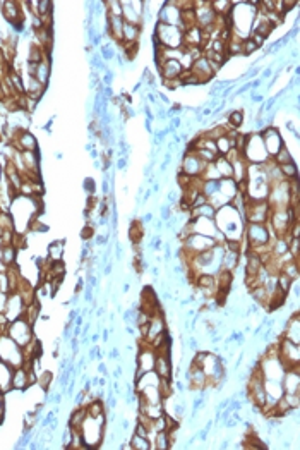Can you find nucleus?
Masks as SVG:
<instances>
[{"label":"nucleus","mask_w":300,"mask_h":450,"mask_svg":"<svg viewBox=\"0 0 300 450\" xmlns=\"http://www.w3.org/2000/svg\"><path fill=\"white\" fill-rule=\"evenodd\" d=\"M215 223H216V229L225 236V239H233V241L243 239L245 220H243L242 213L232 205V203L225 205L223 208L216 210Z\"/></svg>","instance_id":"nucleus-1"},{"label":"nucleus","mask_w":300,"mask_h":450,"mask_svg":"<svg viewBox=\"0 0 300 450\" xmlns=\"http://www.w3.org/2000/svg\"><path fill=\"white\" fill-rule=\"evenodd\" d=\"M242 157L247 160L252 165H261V163H266L269 158L266 148H264L263 138H261L259 132H249L247 134L245 145L242 148Z\"/></svg>","instance_id":"nucleus-2"},{"label":"nucleus","mask_w":300,"mask_h":450,"mask_svg":"<svg viewBox=\"0 0 300 450\" xmlns=\"http://www.w3.org/2000/svg\"><path fill=\"white\" fill-rule=\"evenodd\" d=\"M182 33L184 31L177 26L156 23L151 40H153V43L165 47V49H182Z\"/></svg>","instance_id":"nucleus-3"},{"label":"nucleus","mask_w":300,"mask_h":450,"mask_svg":"<svg viewBox=\"0 0 300 450\" xmlns=\"http://www.w3.org/2000/svg\"><path fill=\"white\" fill-rule=\"evenodd\" d=\"M24 350L17 345L7 334H0V361L7 363L12 368L24 366Z\"/></svg>","instance_id":"nucleus-4"},{"label":"nucleus","mask_w":300,"mask_h":450,"mask_svg":"<svg viewBox=\"0 0 300 450\" xmlns=\"http://www.w3.org/2000/svg\"><path fill=\"white\" fill-rule=\"evenodd\" d=\"M266 201H268V205L271 206V210L288 208L290 201H292L288 181H280V183L269 184V194H268Z\"/></svg>","instance_id":"nucleus-5"},{"label":"nucleus","mask_w":300,"mask_h":450,"mask_svg":"<svg viewBox=\"0 0 300 450\" xmlns=\"http://www.w3.org/2000/svg\"><path fill=\"white\" fill-rule=\"evenodd\" d=\"M271 215V206L266 200L252 201L245 198V208H243V220L245 223H268Z\"/></svg>","instance_id":"nucleus-6"},{"label":"nucleus","mask_w":300,"mask_h":450,"mask_svg":"<svg viewBox=\"0 0 300 450\" xmlns=\"http://www.w3.org/2000/svg\"><path fill=\"white\" fill-rule=\"evenodd\" d=\"M6 334L11 337V339L14 340L17 345H21L23 349L29 344V342H33L31 323H28V320H24L23 317L9 323Z\"/></svg>","instance_id":"nucleus-7"},{"label":"nucleus","mask_w":300,"mask_h":450,"mask_svg":"<svg viewBox=\"0 0 300 450\" xmlns=\"http://www.w3.org/2000/svg\"><path fill=\"white\" fill-rule=\"evenodd\" d=\"M276 347L278 357H280V361L283 363L286 370L293 366H300V344H293V342L280 337L276 340Z\"/></svg>","instance_id":"nucleus-8"},{"label":"nucleus","mask_w":300,"mask_h":450,"mask_svg":"<svg viewBox=\"0 0 300 450\" xmlns=\"http://www.w3.org/2000/svg\"><path fill=\"white\" fill-rule=\"evenodd\" d=\"M259 134H261V138H263L264 148H266L269 158L275 157L278 151L285 146L283 136H281L280 129H276L275 125H266V127H264Z\"/></svg>","instance_id":"nucleus-9"},{"label":"nucleus","mask_w":300,"mask_h":450,"mask_svg":"<svg viewBox=\"0 0 300 450\" xmlns=\"http://www.w3.org/2000/svg\"><path fill=\"white\" fill-rule=\"evenodd\" d=\"M208 163H204L203 160H199L197 157H195L194 151L187 150L184 153V157H182V162H180V167L179 170L182 172V174L192 177V179H197V177L203 175L204 168H206Z\"/></svg>","instance_id":"nucleus-10"},{"label":"nucleus","mask_w":300,"mask_h":450,"mask_svg":"<svg viewBox=\"0 0 300 450\" xmlns=\"http://www.w3.org/2000/svg\"><path fill=\"white\" fill-rule=\"evenodd\" d=\"M180 17H182V11L177 6H173V0H165L158 9L156 23H163L168 26H177V28H180Z\"/></svg>","instance_id":"nucleus-11"},{"label":"nucleus","mask_w":300,"mask_h":450,"mask_svg":"<svg viewBox=\"0 0 300 450\" xmlns=\"http://www.w3.org/2000/svg\"><path fill=\"white\" fill-rule=\"evenodd\" d=\"M167 328H168V325H167V320H165L163 311L151 314L149 323L146 325V334H144V337H142V340L147 342V344L151 345V342H153L155 339H158V337L162 335Z\"/></svg>","instance_id":"nucleus-12"},{"label":"nucleus","mask_w":300,"mask_h":450,"mask_svg":"<svg viewBox=\"0 0 300 450\" xmlns=\"http://www.w3.org/2000/svg\"><path fill=\"white\" fill-rule=\"evenodd\" d=\"M283 339L293 342V344H300V314L298 311H293L292 314H288L283 322V330L281 335Z\"/></svg>","instance_id":"nucleus-13"},{"label":"nucleus","mask_w":300,"mask_h":450,"mask_svg":"<svg viewBox=\"0 0 300 450\" xmlns=\"http://www.w3.org/2000/svg\"><path fill=\"white\" fill-rule=\"evenodd\" d=\"M155 371L160 378L173 380V361L172 352H156Z\"/></svg>","instance_id":"nucleus-14"},{"label":"nucleus","mask_w":300,"mask_h":450,"mask_svg":"<svg viewBox=\"0 0 300 450\" xmlns=\"http://www.w3.org/2000/svg\"><path fill=\"white\" fill-rule=\"evenodd\" d=\"M190 72H192V74L195 76V79L199 81V84L210 83V81L215 79V76H216L215 72L211 71L210 62H208V60L204 59V57L195 60V62L192 64V67H190Z\"/></svg>","instance_id":"nucleus-15"},{"label":"nucleus","mask_w":300,"mask_h":450,"mask_svg":"<svg viewBox=\"0 0 300 450\" xmlns=\"http://www.w3.org/2000/svg\"><path fill=\"white\" fill-rule=\"evenodd\" d=\"M160 72V76H162L163 81H173V79H179V76L182 74V66L179 60H167V62H163L160 67H156Z\"/></svg>","instance_id":"nucleus-16"},{"label":"nucleus","mask_w":300,"mask_h":450,"mask_svg":"<svg viewBox=\"0 0 300 450\" xmlns=\"http://www.w3.org/2000/svg\"><path fill=\"white\" fill-rule=\"evenodd\" d=\"M124 24H125V21L122 19L120 16H110V14H107V28H105V31H107V34H110V36L114 38L117 43H122V31H124Z\"/></svg>","instance_id":"nucleus-17"},{"label":"nucleus","mask_w":300,"mask_h":450,"mask_svg":"<svg viewBox=\"0 0 300 450\" xmlns=\"http://www.w3.org/2000/svg\"><path fill=\"white\" fill-rule=\"evenodd\" d=\"M16 146L19 151H38V141L29 131H17Z\"/></svg>","instance_id":"nucleus-18"},{"label":"nucleus","mask_w":300,"mask_h":450,"mask_svg":"<svg viewBox=\"0 0 300 450\" xmlns=\"http://www.w3.org/2000/svg\"><path fill=\"white\" fill-rule=\"evenodd\" d=\"M141 33H142V26L125 23L124 24V31H122V43H120V45H136V43H139Z\"/></svg>","instance_id":"nucleus-19"},{"label":"nucleus","mask_w":300,"mask_h":450,"mask_svg":"<svg viewBox=\"0 0 300 450\" xmlns=\"http://www.w3.org/2000/svg\"><path fill=\"white\" fill-rule=\"evenodd\" d=\"M232 168H233V174L232 179L235 181L237 184H242L247 181V168H249V162H247L243 157H238L237 160L232 162Z\"/></svg>","instance_id":"nucleus-20"},{"label":"nucleus","mask_w":300,"mask_h":450,"mask_svg":"<svg viewBox=\"0 0 300 450\" xmlns=\"http://www.w3.org/2000/svg\"><path fill=\"white\" fill-rule=\"evenodd\" d=\"M12 375H14V368L0 361V390L2 393L12 390Z\"/></svg>","instance_id":"nucleus-21"},{"label":"nucleus","mask_w":300,"mask_h":450,"mask_svg":"<svg viewBox=\"0 0 300 450\" xmlns=\"http://www.w3.org/2000/svg\"><path fill=\"white\" fill-rule=\"evenodd\" d=\"M218 191L223 194L227 200H230V203H232V200L237 196L240 189H238V184L235 183V181L230 177V179H220L218 181Z\"/></svg>","instance_id":"nucleus-22"},{"label":"nucleus","mask_w":300,"mask_h":450,"mask_svg":"<svg viewBox=\"0 0 300 450\" xmlns=\"http://www.w3.org/2000/svg\"><path fill=\"white\" fill-rule=\"evenodd\" d=\"M29 387L28 382V370L24 366L14 368V375H12V388L14 390H24Z\"/></svg>","instance_id":"nucleus-23"},{"label":"nucleus","mask_w":300,"mask_h":450,"mask_svg":"<svg viewBox=\"0 0 300 450\" xmlns=\"http://www.w3.org/2000/svg\"><path fill=\"white\" fill-rule=\"evenodd\" d=\"M225 117H227V124L232 129H238L242 127V124L245 122V110L242 109H235V110H227L225 112Z\"/></svg>","instance_id":"nucleus-24"},{"label":"nucleus","mask_w":300,"mask_h":450,"mask_svg":"<svg viewBox=\"0 0 300 450\" xmlns=\"http://www.w3.org/2000/svg\"><path fill=\"white\" fill-rule=\"evenodd\" d=\"M142 237H144V225L141 220H132L129 227V239L132 244H142Z\"/></svg>","instance_id":"nucleus-25"},{"label":"nucleus","mask_w":300,"mask_h":450,"mask_svg":"<svg viewBox=\"0 0 300 450\" xmlns=\"http://www.w3.org/2000/svg\"><path fill=\"white\" fill-rule=\"evenodd\" d=\"M240 254L242 253H233V251H227V249H225L223 263H221V270L235 272L237 268H238V263H240Z\"/></svg>","instance_id":"nucleus-26"},{"label":"nucleus","mask_w":300,"mask_h":450,"mask_svg":"<svg viewBox=\"0 0 300 450\" xmlns=\"http://www.w3.org/2000/svg\"><path fill=\"white\" fill-rule=\"evenodd\" d=\"M151 443H153L155 450H170L173 447V442L168 431H158Z\"/></svg>","instance_id":"nucleus-27"},{"label":"nucleus","mask_w":300,"mask_h":450,"mask_svg":"<svg viewBox=\"0 0 300 450\" xmlns=\"http://www.w3.org/2000/svg\"><path fill=\"white\" fill-rule=\"evenodd\" d=\"M129 445L132 450H155L149 438H146V436H139L136 433H132V436H130Z\"/></svg>","instance_id":"nucleus-28"},{"label":"nucleus","mask_w":300,"mask_h":450,"mask_svg":"<svg viewBox=\"0 0 300 450\" xmlns=\"http://www.w3.org/2000/svg\"><path fill=\"white\" fill-rule=\"evenodd\" d=\"M216 215V208L211 206L210 203L203 206H197V208H192L189 211V218H197V217H204V218H215Z\"/></svg>","instance_id":"nucleus-29"},{"label":"nucleus","mask_w":300,"mask_h":450,"mask_svg":"<svg viewBox=\"0 0 300 450\" xmlns=\"http://www.w3.org/2000/svg\"><path fill=\"white\" fill-rule=\"evenodd\" d=\"M213 163H215L216 170L220 172L221 179H230V177H232V174H233L232 163H230L225 157H216V160Z\"/></svg>","instance_id":"nucleus-30"},{"label":"nucleus","mask_w":300,"mask_h":450,"mask_svg":"<svg viewBox=\"0 0 300 450\" xmlns=\"http://www.w3.org/2000/svg\"><path fill=\"white\" fill-rule=\"evenodd\" d=\"M211 9L216 16H228L232 12V0H211Z\"/></svg>","instance_id":"nucleus-31"},{"label":"nucleus","mask_w":300,"mask_h":450,"mask_svg":"<svg viewBox=\"0 0 300 450\" xmlns=\"http://www.w3.org/2000/svg\"><path fill=\"white\" fill-rule=\"evenodd\" d=\"M280 167V172L281 175H283V179L286 181H293V179H298V167L297 163L293 162H288V163H283V165H278Z\"/></svg>","instance_id":"nucleus-32"},{"label":"nucleus","mask_w":300,"mask_h":450,"mask_svg":"<svg viewBox=\"0 0 300 450\" xmlns=\"http://www.w3.org/2000/svg\"><path fill=\"white\" fill-rule=\"evenodd\" d=\"M64 246H65V242H64V241H55V242H52L50 248H48V258H50V261H60V259H62Z\"/></svg>","instance_id":"nucleus-33"},{"label":"nucleus","mask_w":300,"mask_h":450,"mask_svg":"<svg viewBox=\"0 0 300 450\" xmlns=\"http://www.w3.org/2000/svg\"><path fill=\"white\" fill-rule=\"evenodd\" d=\"M86 416H88V411L86 409H77L72 413V416L69 418V426L72 428V430H79L81 425L84 423Z\"/></svg>","instance_id":"nucleus-34"},{"label":"nucleus","mask_w":300,"mask_h":450,"mask_svg":"<svg viewBox=\"0 0 300 450\" xmlns=\"http://www.w3.org/2000/svg\"><path fill=\"white\" fill-rule=\"evenodd\" d=\"M273 162L276 163V165H283V163H288V162H293V157H292V153H290V150H288V146H283V148H281L280 151H278V153L275 155V157L271 158Z\"/></svg>","instance_id":"nucleus-35"},{"label":"nucleus","mask_w":300,"mask_h":450,"mask_svg":"<svg viewBox=\"0 0 300 450\" xmlns=\"http://www.w3.org/2000/svg\"><path fill=\"white\" fill-rule=\"evenodd\" d=\"M215 145H216V153H218V157H225V155L232 150V145H230V140L227 138V134H225V136H220L218 140H215Z\"/></svg>","instance_id":"nucleus-36"},{"label":"nucleus","mask_w":300,"mask_h":450,"mask_svg":"<svg viewBox=\"0 0 300 450\" xmlns=\"http://www.w3.org/2000/svg\"><path fill=\"white\" fill-rule=\"evenodd\" d=\"M276 284H278V289H280L281 292L290 294V289H292L293 280L290 279L288 275H285L283 272H280V274L276 275Z\"/></svg>","instance_id":"nucleus-37"},{"label":"nucleus","mask_w":300,"mask_h":450,"mask_svg":"<svg viewBox=\"0 0 300 450\" xmlns=\"http://www.w3.org/2000/svg\"><path fill=\"white\" fill-rule=\"evenodd\" d=\"M281 272H283L285 275H288L292 280H297L298 279V261L297 259H292V261L285 263V265L281 266Z\"/></svg>","instance_id":"nucleus-38"},{"label":"nucleus","mask_w":300,"mask_h":450,"mask_svg":"<svg viewBox=\"0 0 300 450\" xmlns=\"http://www.w3.org/2000/svg\"><path fill=\"white\" fill-rule=\"evenodd\" d=\"M199 189H201V193L204 194V196L210 198L211 194H215L216 191H218V181H203L201 179V186H199Z\"/></svg>","instance_id":"nucleus-39"},{"label":"nucleus","mask_w":300,"mask_h":450,"mask_svg":"<svg viewBox=\"0 0 300 450\" xmlns=\"http://www.w3.org/2000/svg\"><path fill=\"white\" fill-rule=\"evenodd\" d=\"M208 203H210L211 206H215L216 210H220V208H223L225 205H228L230 200H227L220 191H216L215 194H211V196L208 198Z\"/></svg>","instance_id":"nucleus-40"},{"label":"nucleus","mask_w":300,"mask_h":450,"mask_svg":"<svg viewBox=\"0 0 300 450\" xmlns=\"http://www.w3.org/2000/svg\"><path fill=\"white\" fill-rule=\"evenodd\" d=\"M14 258H16L14 248H12V246H4L2 251H0V259H2L4 265L6 266L12 265V263H14Z\"/></svg>","instance_id":"nucleus-41"},{"label":"nucleus","mask_w":300,"mask_h":450,"mask_svg":"<svg viewBox=\"0 0 300 450\" xmlns=\"http://www.w3.org/2000/svg\"><path fill=\"white\" fill-rule=\"evenodd\" d=\"M201 179L203 181H220L221 179V175H220V172L216 170L215 163H208L203 172V175H201Z\"/></svg>","instance_id":"nucleus-42"},{"label":"nucleus","mask_w":300,"mask_h":450,"mask_svg":"<svg viewBox=\"0 0 300 450\" xmlns=\"http://www.w3.org/2000/svg\"><path fill=\"white\" fill-rule=\"evenodd\" d=\"M194 153H195V157H197L199 160H203L204 163H213V162H215V160H216V157H218V155H216L215 151L204 150V148L194 150Z\"/></svg>","instance_id":"nucleus-43"},{"label":"nucleus","mask_w":300,"mask_h":450,"mask_svg":"<svg viewBox=\"0 0 300 450\" xmlns=\"http://www.w3.org/2000/svg\"><path fill=\"white\" fill-rule=\"evenodd\" d=\"M259 49L256 47V43L251 40V38H245L242 43V55L243 57H249V55H252L254 52H258Z\"/></svg>","instance_id":"nucleus-44"},{"label":"nucleus","mask_w":300,"mask_h":450,"mask_svg":"<svg viewBox=\"0 0 300 450\" xmlns=\"http://www.w3.org/2000/svg\"><path fill=\"white\" fill-rule=\"evenodd\" d=\"M0 292H11V284H9V275L0 274Z\"/></svg>","instance_id":"nucleus-45"},{"label":"nucleus","mask_w":300,"mask_h":450,"mask_svg":"<svg viewBox=\"0 0 300 450\" xmlns=\"http://www.w3.org/2000/svg\"><path fill=\"white\" fill-rule=\"evenodd\" d=\"M134 433L139 435V436H146V438H147V435H149V430H147V428L142 425V423L136 421V426H134Z\"/></svg>","instance_id":"nucleus-46"},{"label":"nucleus","mask_w":300,"mask_h":450,"mask_svg":"<svg viewBox=\"0 0 300 450\" xmlns=\"http://www.w3.org/2000/svg\"><path fill=\"white\" fill-rule=\"evenodd\" d=\"M249 38L256 43V47H258V49H261V47H264V43H266V38L261 36V34H256V33H251V34H249Z\"/></svg>","instance_id":"nucleus-47"},{"label":"nucleus","mask_w":300,"mask_h":450,"mask_svg":"<svg viewBox=\"0 0 300 450\" xmlns=\"http://www.w3.org/2000/svg\"><path fill=\"white\" fill-rule=\"evenodd\" d=\"M160 217H162V220H167V222L172 218V208H170V205H168V203L162 206V213H160Z\"/></svg>","instance_id":"nucleus-48"},{"label":"nucleus","mask_w":300,"mask_h":450,"mask_svg":"<svg viewBox=\"0 0 300 450\" xmlns=\"http://www.w3.org/2000/svg\"><path fill=\"white\" fill-rule=\"evenodd\" d=\"M102 52H103V59H105V60H110L112 57H114V50H112V49H108V45L103 47Z\"/></svg>","instance_id":"nucleus-49"},{"label":"nucleus","mask_w":300,"mask_h":450,"mask_svg":"<svg viewBox=\"0 0 300 450\" xmlns=\"http://www.w3.org/2000/svg\"><path fill=\"white\" fill-rule=\"evenodd\" d=\"M50 380H52V375L50 373H43V388H48ZM40 382H41V378H40Z\"/></svg>","instance_id":"nucleus-50"},{"label":"nucleus","mask_w":300,"mask_h":450,"mask_svg":"<svg viewBox=\"0 0 300 450\" xmlns=\"http://www.w3.org/2000/svg\"><path fill=\"white\" fill-rule=\"evenodd\" d=\"M141 222H142V225H146V223L153 222V213H151V211H147V213L144 215V217L141 218Z\"/></svg>","instance_id":"nucleus-51"},{"label":"nucleus","mask_w":300,"mask_h":450,"mask_svg":"<svg viewBox=\"0 0 300 450\" xmlns=\"http://www.w3.org/2000/svg\"><path fill=\"white\" fill-rule=\"evenodd\" d=\"M4 413H6V406H4V397L0 393V419L4 418Z\"/></svg>","instance_id":"nucleus-52"},{"label":"nucleus","mask_w":300,"mask_h":450,"mask_svg":"<svg viewBox=\"0 0 300 450\" xmlns=\"http://www.w3.org/2000/svg\"><path fill=\"white\" fill-rule=\"evenodd\" d=\"M129 289H130V285H129V284H124V287H122V291H124V292H129Z\"/></svg>","instance_id":"nucleus-53"},{"label":"nucleus","mask_w":300,"mask_h":450,"mask_svg":"<svg viewBox=\"0 0 300 450\" xmlns=\"http://www.w3.org/2000/svg\"><path fill=\"white\" fill-rule=\"evenodd\" d=\"M2 177H4V167H0V181H2Z\"/></svg>","instance_id":"nucleus-54"}]
</instances>
